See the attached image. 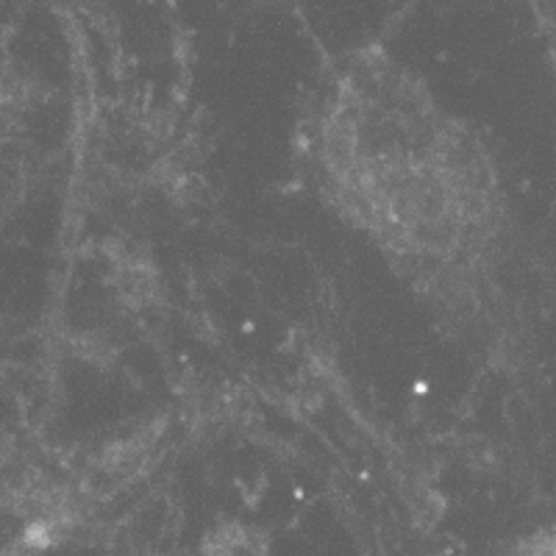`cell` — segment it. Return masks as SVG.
I'll list each match as a JSON object with an SVG mask.
<instances>
[{
    "label": "cell",
    "instance_id": "3",
    "mask_svg": "<svg viewBox=\"0 0 556 556\" xmlns=\"http://www.w3.org/2000/svg\"><path fill=\"white\" fill-rule=\"evenodd\" d=\"M520 556H556V538L554 534H538L520 545Z\"/></svg>",
    "mask_w": 556,
    "mask_h": 556
},
{
    "label": "cell",
    "instance_id": "2",
    "mask_svg": "<svg viewBox=\"0 0 556 556\" xmlns=\"http://www.w3.org/2000/svg\"><path fill=\"white\" fill-rule=\"evenodd\" d=\"M201 556H270V551L260 531L228 520L208 529L201 543Z\"/></svg>",
    "mask_w": 556,
    "mask_h": 556
},
{
    "label": "cell",
    "instance_id": "1",
    "mask_svg": "<svg viewBox=\"0 0 556 556\" xmlns=\"http://www.w3.org/2000/svg\"><path fill=\"white\" fill-rule=\"evenodd\" d=\"M312 148L326 201L387 256L417 270L479 256L495 223L493 167L392 59H348L323 92Z\"/></svg>",
    "mask_w": 556,
    "mask_h": 556
}]
</instances>
